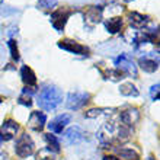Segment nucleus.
Listing matches in <instances>:
<instances>
[{
    "label": "nucleus",
    "mask_w": 160,
    "mask_h": 160,
    "mask_svg": "<svg viewBox=\"0 0 160 160\" xmlns=\"http://www.w3.org/2000/svg\"><path fill=\"white\" fill-rule=\"evenodd\" d=\"M61 101H63L61 90L58 88H55V86H47L39 93L38 105L44 111L51 112V111H55V108L61 103Z\"/></svg>",
    "instance_id": "1"
},
{
    "label": "nucleus",
    "mask_w": 160,
    "mask_h": 160,
    "mask_svg": "<svg viewBox=\"0 0 160 160\" xmlns=\"http://www.w3.org/2000/svg\"><path fill=\"white\" fill-rule=\"evenodd\" d=\"M34 150H35V144H34V141H32V138H31L28 134L23 132V134L16 140V144H15V152H16V154L19 157H28L34 153Z\"/></svg>",
    "instance_id": "2"
},
{
    "label": "nucleus",
    "mask_w": 160,
    "mask_h": 160,
    "mask_svg": "<svg viewBox=\"0 0 160 160\" xmlns=\"http://www.w3.org/2000/svg\"><path fill=\"white\" fill-rule=\"evenodd\" d=\"M73 13L72 9H67V8H58L57 10L51 13V25L54 28L55 31H61L64 29V26H66V22L67 19L70 18V15Z\"/></svg>",
    "instance_id": "3"
},
{
    "label": "nucleus",
    "mask_w": 160,
    "mask_h": 160,
    "mask_svg": "<svg viewBox=\"0 0 160 160\" xmlns=\"http://www.w3.org/2000/svg\"><path fill=\"white\" fill-rule=\"evenodd\" d=\"M89 99H90V95L86 92H72V93H68L67 103H66V105H67V108H70V109L77 111V109H80V108H83L89 102Z\"/></svg>",
    "instance_id": "4"
},
{
    "label": "nucleus",
    "mask_w": 160,
    "mask_h": 160,
    "mask_svg": "<svg viewBox=\"0 0 160 160\" xmlns=\"http://www.w3.org/2000/svg\"><path fill=\"white\" fill-rule=\"evenodd\" d=\"M58 47L63 50L72 52V54H79V55H89V48L80 42L74 41V39H61L58 42Z\"/></svg>",
    "instance_id": "5"
},
{
    "label": "nucleus",
    "mask_w": 160,
    "mask_h": 160,
    "mask_svg": "<svg viewBox=\"0 0 160 160\" xmlns=\"http://www.w3.org/2000/svg\"><path fill=\"white\" fill-rule=\"evenodd\" d=\"M115 66L118 67L119 72H122L124 74H128V76L137 77V68H135L134 63L131 61L125 54H122L119 58L115 60Z\"/></svg>",
    "instance_id": "6"
},
{
    "label": "nucleus",
    "mask_w": 160,
    "mask_h": 160,
    "mask_svg": "<svg viewBox=\"0 0 160 160\" xmlns=\"http://www.w3.org/2000/svg\"><path fill=\"white\" fill-rule=\"evenodd\" d=\"M18 130H19V125H18L16 121H13V119H6L4 124L2 125L0 128V140L2 141H9V140H12L15 135H16Z\"/></svg>",
    "instance_id": "7"
},
{
    "label": "nucleus",
    "mask_w": 160,
    "mask_h": 160,
    "mask_svg": "<svg viewBox=\"0 0 160 160\" xmlns=\"http://www.w3.org/2000/svg\"><path fill=\"white\" fill-rule=\"evenodd\" d=\"M47 122V117L44 112H39V111H34L31 112L29 119H28V127L34 131H42V128L45 127Z\"/></svg>",
    "instance_id": "8"
},
{
    "label": "nucleus",
    "mask_w": 160,
    "mask_h": 160,
    "mask_svg": "<svg viewBox=\"0 0 160 160\" xmlns=\"http://www.w3.org/2000/svg\"><path fill=\"white\" fill-rule=\"evenodd\" d=\"M84 137V131L80 127H72L64 132V143L72 146V144H77L79 141H82Z\"/></svg>",
    "instance_id": "9"
},
{
    "label": "nucleus",
    "mask_w": 160,
    "mask_h": 160,
    "mask_svg": "<svg viewBox=\"0 0 160 160\" xmlns=\"http://www.w3.org/2000/svg\"><path fill=\"white\" fill-rule=\"evenodd\" d=\"M119 119H121L122 125H127L131 128L140 119V112L137 108H130V109L122 111L121 115H119Z\"/></svg>",
    "instance_id": "10"
},
{
    "label": "nucleus",
    "mask_w": 160,
    "mask_h": 160,
    "mask_svg": "<svg viewBox=\"0 0 160 160\" xmlns=\"http://www.w3.org/2000/svg\"><path fill=\"white\" fill-rule=\"evenodd\" d=\"M102 19V8L101 6H90L84 10V21L89 25H96Z\"/></svg>",
    "instance_id": "11"
},
{
    "label": "nucleus",
    "mask_w": 160,
    "mask_h": 160,
    "mask_svg": "<svg viewBox=\"0 0 160 160\" xmlns=\"http://www.w3.org/2000/svg\"><path fill=\"white\" fill-rule=\"evenodd\" d=\"M70 119L72 118H70V115H67V114L58 115L57 118H54L48 124V128H50V131L55 132V134H60V132H63V128L70 122Z\"/></svg>",
    "instance_id": "12"
},
{
    "label": "nucleus",
    "mask_w": 160,
    "mask_h": 160,
    "mask_svg": "<svg viewBox=\"0 0 160 160\" xmlns=\"http://www.w3.org/2000/svg\"><path fill=\"white\" fill-rule=\"evenodd\" d=\"M21 77H22V80H23V83L26 84V88H35V84H37V76H35L34 70L31 67L22 66Z\"/></svg>",
    "instance_id": "13"
},
{
    "label": "nucleus",
    "mask_w": 160,
    "mask_h": 160,
    "mask_svg": "<svg viewBox=\"0 0 160 160\" xmlns=\"http://www.w3.org/2000/svg\"><path fill=\"white\" fill-rule=\"evenodd\" d=\"M128 18H130L131 26H132V28H137V29L143 28V26L147 23V16H144V15H141V13H138V12H130L128 13Z\"/></svg>",
    "instance_id": "14"
},
{
    "label": "nucleus",
    "mask_w": 160,
    "mask_h": 160,
    "mask_svg": "<svg viewBox=\"0 0 160 160\" xmlns=\"http://www.w3.org/2000/svg\"><path fill=\"white\" fill-rule=\"evenodd\" d=\"M117 154L119 156V159H124V160H140V154L130 147L117 148Z\"/></svg>",
    "instance_id": "15"
},
{
    "label": "nucleus",
    "mask_w": 160,
    "mask_h": 160,
    "mask_svg": "<svg viewBox=\"0 0 160 160\" xmlns=\"http://www.w3.org/2000/svg\"><path fill=\"white\" fill-rule=\"evenodd\" d=\"M105 26L106 29H108V32H111V34H117V32H119L122 28V19L121 18H112V19H108V21L105 22Z\"/></svg>",
    "instance_id": "16"
},
{
    "label": "nucleus",
    "mask_w": 160,
    "mask_h": 160,
    "mask_svg": "<svg viewBox=\"0 0 160 160\" xmlns=\"http://www.w3.org/2000/svg\"><path fill=\"white\" fill-rule=\"evenodd\" d=\"M138 64H140V67L147 73H153L157 70V61L150 60V58H147V57H141V58L138 60Z\"/></svg>",
    "instance_id": "17"
},
{
    "label": "nucleus",
    "mask_w": 160,
    "mask_h": 160,
    "mask_svg": "<svg viewBox=\"0 0 160 160\" xmlns=\"http://www.w3.org/2000/svg\"><path fill=\"white\" fill-rule=\"evenodd\" d=\"M45 140H47V143H48V150L52 153H58L60 152V141L58 138L55 137V135L52 134H45Z\"/></svg>",
    "instance_id": "18"
},
{
    "label": "nucleus",
    "mask_w": 160,
    "mask_h": 160,
    "mask_svg": "<svg viewBox=\"0 0 160 160\" xmlns=\"http://www.w3.org/2000/svg\"><path fill=\"white\" fill-rule=\"evenodd\" d=\"M119 92L124 96H138V90L132 83H124L119 88Z\"/></svg>",
    "instance_id": "19"
},
{
    "label": "nucleus",
    "mask_w": 160,
    "mask_h": 160,
    "mask_svg": "<svg viewBox=\"0 0 160 160\" xmlns=\"http://www.w3.org/2000/svg\"><path fill=\"white\" fill-rule=\"evenodd\" d=\"M103 76H105V79H111L114 80V82H118V80L124 79V73L119 72V70H105L103 72Z\"/></svg>",
    "instance_id": "20"
},
{
    "label": "nucleus",
    "mask_w": 160,
    "mask_h": 160,
    "mask_svg": "<svg viewBox=\"0 0 160 160\" xmlns=\"http://www.w3.org/2000/svg\"><path fill=\"white\" fill-rule=\"evenodd\" d=\"M8 45H9V48H10V54H12V58L15 60V61H19V51H18L16 41L10 39V41L8 42Z\"/></svg>",
    "instance_id": "21"
},
{
    "label": "nucleus",
    "mask_w": 160,
    "mask_h": 160,
    "mask_svg": "<svg viewBox=\"0 0 160 160\" xmlns=\"http://www.w3.org/2000/svg\"><path fill=\"white\" fill-rule=\"evenodd\" d=\"M105 111H106V109H101V108H99V109H96V108H95V109L88 111V112L84 114V117H86V118H95V117H98V115L103 114Z\"/></svg>",
    "instance_id": "22"
},
{
    "label": "nucleus",
    "mask_w": 160,
    "mask_h": 160,
    "mask_svg": "<svg viewBox=\"0 0 160 160\" xmlns=\"http://www.w3.org/2000/svg\"><path fill=\"white\" fill-rule=\"evenodd\" d=\"M18 102H19L21 105H25V106L32 105V102H31V96L29 95H26V93H22V96L18 99Z\"/></svg>",
    "instance_id": "23"
},
{
    "label": "nucleus",
    "mask_w": 160,
    "mask_h": 160,
    "mask_svg": "<svg viewBox=\"0 0 160 160\" xmlns=\"http://www.w3.org/2000/svg\"><path fill=\"white\" fill-rule=\"evenodd\" d=\"M57 4V2H54V0H41L38 3V8L41 9H50L51 6H55Z\"/></svg>",
    "instance_id": "24"
},
{
    "label": "nucleus",
    "mask_w": 160,
    "mask_h": 160,
    "mask_svg": "<svg viewBox=\"0 0 160 160\" xmlns=\"http://www.w3.org/2000/svg\"><path fill=\"white\" fill-rule=\"evenodd\" d=\"M150 95H152L153 101H159V83H156L150 89Z\"/></svg>",
    "instance_id": "25"
},
{
    "label": "nucleus",
    "mask_w": 160,
    "mask_h": 160,
    "mask_svg": "<svg viewBox=\"0 0 160 160\" xmlns=\"http://www.w3.org/2000/svg\"><path fill=\"white\" fill-rule=\"evenodd\" d=\"M103 160H121V159H118V157H115V156H105Z\"/></svg>",
    "instance_id": "26"
},
{
    "label": "nucleus",
    "mask_w": 160,
    "mask_h": 160,
    "mask_svg": "<svg viewBox=\"0 0 160 160\" xmlns=\"http://www.w3.org/2000/svg\"><path fill=\"white\" fill-rule=\"evenodd\" d=\"M0 146H2V140H0Z\"/></svg>",
    "instance_id": "27"
},
{
    "label": "nucleus",
    "mask_w": 160,
    "mask_h": 160,
    "mask_svg": "<svg viewBox=\"0 0 160 160\" xmlns=\"http://www.w3.org/2000/svg\"><path fill=\"white\" fill-rule=\"evenodd\" d=\"M0 102H2V98H0Z\"/></svg>",
    "instance_id": "28"
}]
</instances>
